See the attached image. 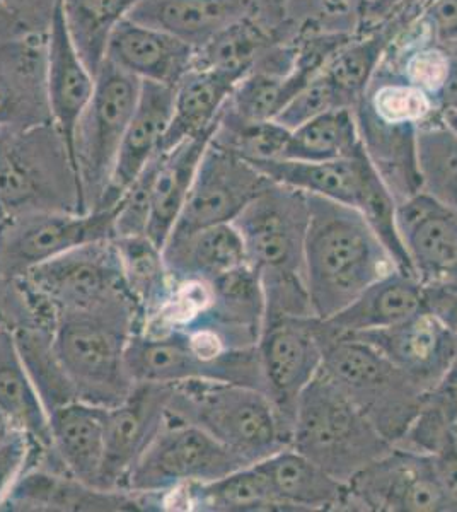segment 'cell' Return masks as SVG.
<instances>
[{
	"mask_svg": "<svg viewBox=\"0 0 457 512\" xmlns=\"http://www.w3.org/2000/svg\"><path fill=\"white\" fill-rule=\"evenodd\" d=\"M452 62L449 53L437 47H420L405 59V81L437 98L451 74Z\"/></svg>",
	"mask_w": 457,
	"mask_h": 512,
	"instance_id": "cell-45",
	"label": "cell"
},
{
	"mask_svg": "<svg viewBox=\"0 0 457 512\" xmlns=\"http://www.w3.org/2000/svg\"><path fill=\"white\" fill-rule=\"evenodd\" d=\"M417 158L422 192L457 212V137L440 111L417 127Z\"/></svg>",
	"mask_w": 457,
	"mask_h": 512,
	"instance_id": "cell-36",
	"label": "cell"
},
{
	"mask_svg": "<svg viewBox=\"0 0 457 512\" xmlns=\"http://www.w3.org/2000/svg\"><path fill=\"white\" fill-rule=\"evenodd\" d=\"M249 0H140L128 19L203 47L220 30L248 18Z\"/></svg>",
	"mask_w": 457,
	"mask_h": 512,
	"instance_id": "cell-28",
	"label": "cell"
},
{
	"mask_svg": "<svg viewBox=\"0 0 457 512\" xmlns=\"http://www.w3.org/2000/svg\"><path fill=\"white\" fill-rule=\"evenodd\" d=\"M214 130L215 127L202 134L193 135L171 151L159 152L154 159L151 217L145 234L161 250L180 219L191 183L197 175L198 164L209 146Z\"/></svg>",
	"mask_w": 457,
	"mask_h": 512,
	"instance_id": "cell-26",
	"label": "cell"
},
{
	"mask_svg": "<svg viewBox=\"0 0 457 512\" xmlns=\"http://www.w3.org/2000/svg\"><path fill=\"white\" fill-rule=\"evenodd\" d=\"M19 355L26 371L40 393L48 415L70 402H76L77 393L64 364L58 359L53 344V328L41 323H28L11 328Z\"/></svg>",
	"mask_w": 457,
	"mask_h": 512,
	"instance_id": "cell-35",
	"label": "cell"
},
{
	"mask_svg": "<svg viewBox=\"0 0 457 512\" xmlns=\"http://www.w3.org/2000/svg\"><path fill=\"white\" fill-rule=\"evenodd\" d=\"M106 414L108 407L81 400L55 408L50 414L52 449L60 465L72 477L94 487H99L105 460Z\"/></svg>",
	"mask_w": 457,
	"mask_h": 512,
	"instance_id": "cell-27",
	"label": "cell"
},
{
	"mask_svg": "<svg viewBox=\"0 0 457 512\" xmlns=\"http://www.w3.org/2000/svg\"><path fill=\"white\" fill-rule=\"evenodd\" d=\"M140 86L142 81L108 59L99 67L93 98L79 118L72 144L84 212L98 207L110 185Z\"/></svg>",
	"mask_w": 457,
	"mask_h": 512,
	"instance_id": "cell-8",
	"label": "cell"
},
{
	"mask_svg": "<svg viewBox=\"0 0 457 512\" xmlns=\"http://www.w3.org/2000/svg\"><path fill=\"white\" fill-rule=\"evenodd\" d=\"M26 33L47 35L62 0H2Z\"/></svg>",
	"mask_w": 457,
	"mask_h": 512,
	"instance_id": "cell-47",
	"label": "cell"
},
{
	"mask_svg": "<svg viewBox=\"0 0 457 512\" xmlns=\"http://www.w3.org/2000/svg\"><path fill=\"white\" fill-rule=\"evenodd\" d=\"M174 88L142 82L139 101L123 135L110 185L96 209H113L147 164L161 152L173 117ZM94 210V209H93Z\"/></svg>",
	"mask_w": 457,
	"mask_h": 512,
	"instance_id": "cell-20",
	"label": "cell"
},
{
	"mask_svg": "<svg viewBox=\"0 0 457 512\" xmlns=\"http://www.w3.org/2000/svg\"><path fill=\"white\" fill-rule=\"evenodd\" d=\"M290 446L345 483L393 448L321 371L299 398Z\"/></svg>",
	"mask_w": 457,
	"mask_h": 512,
	"instance_id": "cell-6",
	"label": "cell"
},
{
	"mask_svg": "<svg viewBox=\"0 0 457 512\" xmlns=\"http://www.w3.org/2000/svg\"><path fill=\"white\" fill-rule=\"evenodd\" d=\"M353 511L451 512L432 454L393 446L348 480Z\"/></svg>",
	"mask_w": 457,
	"mask_h": 512,
	"instance_id": "cell-13",
	"label": "cell"
},
{
	"mask_svg": "<svg viewBox=\"0 0 457 512\" xmlns=\"http://www.w3.org/2000/svg\"><path fill=\"white\" fill-rule=\"evenodd\" d=\"M364 151L353 108H336L290 130L284 158L323 163L360 156Z\"/></svg>",
	"mask_w": 457,
	"mask_h": 512,
	"instance_id": "cell-33",
	"label": "cell"
},
{
	"mask_svg": "<svg viewBox=\"0 0 457 512\" xmlns=\"http://www.w3.org/2000/svg\"><path fill=\"white\" fill-rule=\"evenodd\" d=\"M156 159V158H154ZM154 159L140 173L139 178L125 190L116 204L115 238L140 236L147 233L151 217V188ZM147 236V234H145Z\"/></svg>",
	"mask_w": 457,
	"mask_h": 512,
	"instance_id": "cell-44",
	"label": "cell"
},
{
	"mask_svg": "<svg viewBox=\"0 0 457 512\" xmlns=\"http://www.w3.org/2000/svg\"><path fill=\"white\" fill-rule=\"evenodd\" d=\"M423 309L446 328L457 344V292L423 287Z\"/></svg>",
	"mask_w": 457,
	"mask_h": 512,
	"instance_id": "cell-49",
	"label": "cell"
},
{
	"mask_svg": "<svg viewBox=\"0 0 457 512\" xmlns=\"http://www.w3.org/2000/svg\"><path fill=\"white\" fill-rule=\"evenodd\" d=\"M396 222L418 282L457 292V212L418 192L398 204Z\"/></svg>",
	"mask_w": 457,
	"mask_h": 512,
	"instance_id": "cell-17",
	"label": "cell"
},
{
	"mask_svg": "<svg viewBox=\"0 0 457 512\" xmlns=\"http://www.w3.org/2000/svg\"><path fill=\"white\" fill-rule=\"evenodd\" d=\"M369 111L389 125L418 127L437 113V105L430 94L410 82H384L369 98H362Z\"/></svg>",
	"mask_w": 457,
	"mask_h": 512,
	"instance_id": "cell-41",
	"label": "cell"
},
{
	"mask_svg": "<svg viewBox=\"0 0 457 512\" xmlns=\"http://www.w3.org/2000/svg\"><path fill=\"white\" fill-rule=\"evenodd\" d=\"M113 241L128 292L142 311V318H145L161 306L173 286V277L166 267L162 250L145 234L123 236Z\"/></svg>",
	"mask_w": 457,
	"mask_h": 512,
	"instance_id": "cell-37",
	"label": "cell"
},
{
	"mask_svg": "<svg viewBox=\"0 0 457 512\" xmlns=\"http://www.w3.org/2000/svg\"><path fill=\"white\" fill-rule=\"evenodd\" d=\"M429 23L437 40H457V0H435L430 7Z\"/></svg>",
	"mask_w": 457,
	"mask_h": 512,
	"instance_id": "cell-50",
	"label": "cell"
},
{
	"mask_svg": "<svg viewBox=\"0 0 457 512\" xmlns=\"http://www.w3.org/2000/svg\"><path fill=\"white\" fill-rule=\"evenodd\" d=\"M113 209L31 212L0 221V277L12 280L77 246L115 238Z\"/></svg>",
	"mask_w": 457,
	"mask_h": 512,
	"instance_id": "cell-11",
	"label": "cell"
},
{
	"mask_svg": "<svg viewBox=\"0 0 457 512\" xmlns=\"http://www.w3.org/2000/svg\"><path fill=\"white\" fill-rule=\"evenodd\" d=\"M236 84L215 70L193 65L174 88L173 117L161 152L171 151L183 140L212 130Z\"/></svg>",
	"mask_w": 457,
	"mask_h": 512,
	"instance_id": "cell-31",
	"label": "cell"
},
{
	"mask_svg": "<svg viewBox=\"0 0 457 512\" xmlns=\"http://www.w3.org/2000/svg\"><path fill=\"white\" fill-rule=\"evenodd\" d=\"M31 212H81L69 146L55 123L0 128V221Z\"/></svg>",
	"mask_w": 457,
	"mask_h": 512,
	"instance_id": "cell-4",
	"label": "cell"
},
{
	"mask_svg": "<svg viewBox=\"0 0 457 512\" xmlns=\"http://www.w3.org/2000/svg\"><path fill=\"white\" fill-rule=\"evenodd\" d=\"M307 224V193L275 181L232 221L260 274L265 321L314 316L304 268Z\"/></svg>",
	"mask_w": 457,
	"mask_h": 512,
	"instance_id": "cell-2",
	"label": "cell"
},
{
	"mask_svg": "<svg viewBox=\"0 0 457 512\" xmlns=\"http://www.w3.org/2000/svg\"><path fill=\"white\" fill-rule=\"evenodd\" d=\"M256 465L267 475L285 511H353L348 483L331 477L292 446Z\"/></svg>",
	"mask_w": 457,
	"mask_h": 512,
	"instance_id": "cell-24",
	"label": "cell"
},
{
	"mask_svg": "<svg viewBox=\"0 0 457 512\" xmlns=\"http://www.w3.org/2000/svg\"><path fill=\"white\" fill-rule=\"evenodd\" d=\"M23 35H31V33L24 31L18 19L12 16V12L0 0V41L12 40Z\"/></svg>",
	"mask_w": 457,
	"mask_h": 512,
	"instance_id": "cell-52",
	"label": "cell"
},
{
	"mask_svg": "<svg viewBox=\"0 0 457 512\" xmlns=\"http://www.w3.org/2000/svg\"><path fill=\"white\" fill-rule=\"evenodd\" d=\"M435 475L440 489L446 495L451 512H457V436L456 431L447 437L444 444L434 454Z\"/></svg>",
	"mask_w": 457,
	"mask_h": 512,
	"instance_id": "cell-48",
	"label": "cell"
},
{
	"mask_svg": "<svg viewBox=\"0 0 457 512\" xmlns=\"http://www.w3.org/2000/svg\"><path fill=\"white\" fill-rule=\"evenodd\" d=\"M140 0H62L65 24L87 69L98 76L116 26Z\"/></svg>",
	"mask_w": 457,
	"mask_h": 512,
	"instance_id": "cell-34",
	"label": "cell"
},
{
	"mask_svg": "<svg viewBox=\"0 0 457 512\" xmlns=\"http://www.w3.org/2000/svg\"><path fill=\"white\" fill-rule=\"evenodd\" d=\"M336 108H350L345 99L336 91L330 79L324 76L323 70L307 82L304 88L297 91L296 96L278 113L275 122L289 130L301 127L302 123L323 115L326 111Z\"/></svg>",
	"mask_w": 457,
	"mask_h": 512,
	"instance_id": "cell-43",
	"label": "cell"
},
{
	"mask_svg": "<svg viewBox=\"0 0 457 512\" xmlns=\"http://www.w3.org/2000/svg\"><path fill=\"white\" fill-rule=\"evenodd\" d=\"M268 41L249 18L239 19L220 30L203 47L195 50V64L215 70L232 81L239 82L255 69L267 53Z\"/></svg>",
	"mask_w": 457,
	"mask_h": 512,
	"instance_id": "cell-38",
	"label": "cell"
},
{
	"mask_svg": "<svg viewBox=\"0 0 457 512\" xmlns=\"http://www.w3.org/2000/svg\"><path fill=\"white\" fill-rule=\"evenodd\" d=\"M142 320L132 296L57 316L53 344L77 400L111 408L127 398L135 384L128 374L127 347Z\"/></svg>",
	"mask_w": 457,
	"mask_h": 512,
	"instance_id": "cell-3",
	"label": "cell"
},
{
	"mask_svg": "<svg viewBox=\"0 0 457 512\" xmlns=\"http://www.w3.org/2000/svg\"><path fill=\"white\" fill-rule=\"evenodd\" d=\"M52 122L47 88V35L0 41V128Z\"/></svg>",
	"mask_w": 457,
	"mask_h": 512,
	"instance_id": "cell-18",
	"label": "cell"
},
{
	"mask_svg": "<svg viewBox=\"0 0 457 512\" xmlns=\"http://www.w3.org/2000/svg\"><path fill=\"white\" fill-rule=\"evenodd\" d=\"M396 207H398L396 200L386 187V183L382 181L376 168L371 166L365 176L355 209L359 210L367 226L371 227L372 233L376 234L377 239L388 250L396 268L413 275L410 258L406 253L405 243L401 239L398 222H396Z\"/></svg>",
	"mask_w": 457,
	"mask_h": 512,
	"instance_id": "cell-40",
	"label": "cell"
},
{
	"mask_svg": "<svg viewBox=\"0 0 457 512\" xmlns=\"http://www.w3.org/2000/svg\"><path fill=\"white\" fill-rule=\"evenodd\" d=\"M423 309V286L415 275L393 270L367 287L353 303L319 320L323 337H348L398 325Z\"/></svg>",
	"mask_w": 457,
	"mask_h": 512,
	"instance_id": "cell-23",
	"label": "cell"
},
{
	"mask_svg": "<svg viewBox=\"0 0 457 512\" xmlns=\"http://www.w3.org/2000/svg\"><path fill=\"white\" fill-rule=\"evenodd\" d=\"M454 431H456V436H457V422H456V425H454Z\"/></svg>",
	"mask_w": 457,
	"mask_h": 512,
	"instance_id": "cell-54",
	"label": "cell"
},
{
	"mask_svg": "<svg viewBox=\"0 0 457 512\" xmlns=\"http://www.w3.org/2000/svg\"><path fill=\"white\" fill-rule=\"evenodd\" d=\"M307 200V292L314 316L328 320L396 265L355 207L316 195Z\"/></svg>",
	"mask_w": 457,
	"mask_h": 512,
	"instance_id": "cell-1",
	"label": "cell"
},
{
	"mask_svg": "<svg viewBox=\"0 0 457 512\" xmlns=\"http://www.w3.org/2000/svg\"><path fill=\"white\" fill-rule=\"evenodd\" d=\"M173 384L135 383L123 402L106 414L101 489L123 490V482L169 419Z\"/></svg>",
	"mask_w": 457,
	"mask_h": 512,
	"instance_id": "cell-16",
	"label": "cell"
},
{
	"mask_svg": "<svg viewBox=\"0 0 457 512\" xmlns=\"http://www.w3.org/2000/svg\"><path fill=\"white\" fill-rule=\"evenodd\" d=\"M270 185L267 176L210 139L185 207L174 226V236L195 233L203 227L229 224Z\"/></svg>",
	"mask_w": 457,
	"mask_h": 512,
	"instance_id": "cell-14",
	"label": "cell"
},
{
	"mask_svg": "<svg viewBox=\"0 0 457 512\" xmlns=\"http://www.w3.org/2000/svg\"><path fill=\"white\" fill-rule=\"evenodd\" d=\"M435 105L440 113L457 111V60L452 62L451 74L447 77L444 88L440 89L439 96L435 98Z\"/></svg>",
	"mask_w": 457,
	"mask_h": 512,
	"instance_id": "cell-51",
	"label": "cell"
},
{
	"mask_svg": "<svg viewBox=\"0 0 457 512\" xmlns=\"http://www.w3.org/2000/svg\"><path fill=\"white\" fill-rule=\"evenodd\" d=\"M0 415L36 448L53 451L50 415L19 355L11 328H0Z\"/></svg>",
	"mask_w": 457,
	"mask_h": 512,
	"instance_id": "cell-30",
	"label": "cell"
},
{
	"mask_svg": "<svg viewBox=\"0 0 457 512\" xmlns=\"http://www.w3.org/2000/svg\"><path fill=\"white\" fill-rule=\"evenodd\" d=\"M244 466L249 465L200 427L169 415L128 473L123 490L157 499L183 487L214 482Z\"/></svg>",
	"mask_w": 457,
	"mask_h": 512,
	"instance_id": "cell-9",
	"label": "cell"
},
{
	"mask_svg": "<svg viewBox=\"0 0 457 512\" xmlns=\"http://www.w3.org/2000/svg\"><path fill=\"white\" fill-rule=\"evenodd\" d=\"M372 163L367 154L336 161L309 163L294 159H277L255 166L268 180L296 188L307 195L330 198L335 202L355 207L359 202L362 185Z\"/></svg>",
	"mask_w": 457,
	"mask_h": 512,
	"instance_id": "cell-32",
	"label": "cell"
},
{
	"mask_svg": "<svg viewBox=\"0 0 457 512\" xmlns=\"http://www.w3.org/2000/svg\"><path fill=\"white\" fill-rule=\"evenodd\" d=\"M348 337L371 344L427 393L439 383L457 354L456 340L427 309L398 325Z\"/></svg>",
	"mask_w": 457,
	"mask_h": 512,
	"instance_id": "cell-19",
	"label": "cell"
},
{
	"mask_svg": "<svg viewBox=\"0 0 457 512\" xmlns=\"http://www.w3.org/2000/svg\"><path fill=\"white\" fill-rule=\"evenodd\" d=\"M265 393L292 441L297 403L323 366L318 318H278L265 321L256 345Z\"/></svg>",
	"mask_w": 457,
	"mask_h": 512,
	"instance_id": "cell-12",
	"label": "cell"
},
{
	"mask_svg": "<svg viewBox=\"0 0 457 512\" xmlns=\"http://www.w3.org/2000/svg\"><path fill=\"white\" fill-rule=\"evenodd\" d=\"M319 340L323 344L321 373L326 374L394 446L417 419L427 391L360 338L323 337L319 333Z\"/></svg>",
	"mask_w": 457,
	"mask_h": 512,
	"instance_id": "cell-7",
	"label": "cell"
},
{
	"mask_svg": "<svg viewBox=\"0 0 457 512\" xmlns=\"http://www.w3.org/2000/svg\"><path fill=\"white\" fill-rule=\"evenodd\" d=\"M169 415L197 425L248 465L290 446L272 400L246 384L212 379L173 384Z\"/></svg>",
	"mask_w": 457,
	"mask_h": 512,
	"instance_id": "cell-5",
	"label": "cell"
},
{
	"mask_svg": "<svg viewBox=\"0 0 457 512\" xmlns=\"http://www.w3.org/2000/svg\"><path fill=\"white\" fill-rule=\"evenodd\" d=\"M162 255L173 280L212 282L248 263L243 239L232 222L169 238Z\"/></svg>",
	"mask_w": 457,
	"mask_h": 512,
	"instance_id": "cell-29",
	"label": "cell"
},
{
	"mask_svg": "<svg viewBox=\"0 0 457 512\" xmlns=\"http://www.w3.org/2000/svg\"><path fill=\"white\" fill-rule=\"evenodd\" d=\"M9 512H132L159 511L151 495L99 489L72 477L64 468L31 456L28 466L0 502Z\"/></svg>",
	"mask_w": 457,
	"mask_h": 512,
	"instance_id": "cell-15",
	"label": "cell"
},
{
	"mask_svg": "<svg viewBox=\"0 0 457 512\" xmlns=\"http://www.w3.org/2000/svg\"><path fill=\"white\" fill-rule=\"evenodd\" d=\"M289 135V128L275 120H243L224 108L215 125L212 142L234 152L255 168L258 164L284 158Z\"/></svg>",
	"mask_w": 457,
	"mask_h": 512,
	"instance_id": "cell-39",
	"label": "cell"
},
{
	"mask_svg": "<svg viewBox=\"0 0 457 512\" xmlns=\"http://www.w3.org/2000/svg\"><path fill=\"white\" fill-rule=\"evenodd\" d=\"M106 59L139 81L176 88L195 64V48L127 18L113 31Z\"/></svg>",
	"mask_w": 457,
	"mask_h": 512,
	"instance_id": "cell-21",
	"label": "cell"
},
{
	"mask_svg": "<svg viewBox=\"0 0 457 512\" xmlns=\"http://www.w3.org/2000/svg\"><path fill=\"white\" fill-rule=\"evenodd\" d=\"M381 53V38L362 41L338 53L323 69L324 76L330 79L350 108H355L360 99L364 98L362 93L379 64Z\"/></svg>",
	"mask_w": 457,
	"mask_h": 512,
	"instance_id": "cell-42",
	"label": "cell"
},
{
	"mask_svg": "<svg viewBox=\"0 0 457 512\" xmlns=\"http://www.w3.org/2000/svg\"><path fill=\"white\" fill-rule=\"evenodd\" d=\"M353 111L365 154L386 183L396 205L422 192L417 158V127L381 122L362 103V99Z\"/></svg>",
	"mask_w": 457,
	"mask_h": 512,
	"instance_id": "cell-25",
	"label": "cell"
},
{
	"mask_svg": "<svg viewBox=\"0 0 457 512\" xmlns=\"http://www.w3.org/2000/svg\"><path fill=\"white\" fill-rule=\"evenodd\" d=\"M113 239L65 251L31 268L19 280L53 320L70 311L98 308L118 297L132 296Z\"/></svg>",
	"mask_w": 457,
	"mask_h": 512,
	"instance_id": "cell-10",
	"label": "cell"
},
{
	"mask_svg": "<svg viewBox=\"0 0 457 512\" xmlns=\"http://www.w3.org/2000/svg\"><path fill=\"white\" fill-rule=\"evenodd\" d=\"M47 88L52 122L64 135L72 154L77 123L93 98L96 77L70 38L62 6L47 33Z\"/></svg>",
	"mask_w": 457,
	"mask_h": 512,
	"instance_id": "cell-22",
	"label": "cell"
},
{
	"mask_svg": "<svg viewBox=\"0 0 457 512\" xmlns=\"http://www.w3.org/2000/svg\"><path fill=\"white\" fill-rule=\"evenodd\" d=\"M442 118H444V122L447 123V127L451 128L452 132H454L457 137V111H444Z\"/></svg>",
	"mask_w": 457,
	"mask_h": 512,
	"instance_id": "cell-53",
	"label": "cell"
},
{
	"mask_svg": "<svg viewBox=\"0 0 457 512\" xmlns=\"http://www.w3.org/2000/svg\"><path fill=\"white\" fill-rule=\"evenodd\" d=\"M35 449V444L24 432L12 427L0 415V502L21 477Z\"/></svg>",
	"mask_w": 457,
	"mask_h": 512,
	"instance_id": "cell-46",
	"label": "cell"
}]
</instances>
